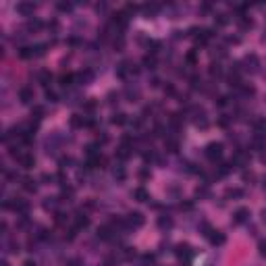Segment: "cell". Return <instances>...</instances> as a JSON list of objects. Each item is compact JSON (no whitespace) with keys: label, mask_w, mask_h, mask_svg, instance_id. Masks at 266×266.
<instances>
[{"label":"cell","mask_w":266,"mask_h":266,"mask_svg":"<svg viewBox=\"0 0 266 266\" xmlns=\"http://www.w3.org/2000/svg\"><path fill=\"white\" fill-rule=\"evenodd\" d=\"M19 164H21L23 168H29V166H34V156H29V154H23V156H19Z\"/></svg>","instance_id":"6da1fadb"},{"label":"cell","mask_w":266,"mask_h":266,"mask_svg":"<svg viewBox=\"0 0 266 266\" xmlns=\"http://www.w3.org/2000/svg\"><path fill=\"white\" fill-rule=\"evenodd\" d=\"M220 150H222V146H220V144H210V146H208V156H210V158L220 156Z\"/></svg>","instance_id":"7a4b0ae2"},{"label":"cell","mask_w":266,"mask_h":266,"mask_svg":"<svg viewBox=\"0 0 266 266\" xmlns=\"http://www.w3.org/2000/svg\"><path fill=\"white\" fill-rule=\"evenodd\" d=\"M23 189H27V191H35V181H34V179H23Z\"/></svg>","instance_id":"3957f363"},{"label":"cell","mask_w":266,"mask_h":266,"mask_svg":"<svg viewBox=\"0 0 266 266\" xmlns=\"http://www.w3.org/2000/svg\"><path fill=\"white\" fill-rule=\"evenodd\" d=\"M17 11L23 12V15H27V12L34 11V4H17Z\"/></svg>","instance_id":"277c9868"},{"label":"cell","mask_w":266,"mask_h":266,"mask_svg":"<svg viewBox=\"0 0 266 266\" xmlns=\"http://www.w3.org/2000/svg\"><path fill=\"white\" fill-rule=\"evenodd\" d=\"M19 98H21L23 102H29V100L34 98V94L29 92V90H21V92H19Z\"/></svg>","instance_id":"5b68a950"},{"label":"cell","mask_w":266,"mask_h":266,"mask_svg":"<svg viewBox=\"0 0 266 266\" xmlns=\"http://www.w3.org/2000/svg\"><path fill=\"white\" fill-rule=\"evenodd\" d=\"M131 222H135V225H141V222H144V218H141V214H139V212H135V214H131Z\"/></svg>","instance_id":"8992f818"},{"label":"cell","mask_w":266,"mask_h":266,"mask_svg":"<svg viewBox=\"0 0 266 266\" xmlns=\"http://www.w3.org/2000/svg\"><path fill=\"white\" fill-rule=\"evenodd\" d=\"M87 225H90V220L85 218V216H79V218H77V227H83V229H85Z\"/></svg>","instance_id":"52a82bcc"},{"label":"cell","mask_w":266,"mask_h":266,"mask_svg":"<svg viewBox=\"0 0 266 266\" xmlns=\"http://www.w3.org/2000/svg\"><path fill=\"white\" fill-rule=\"evenodd\" d=\"M235 216H237V220H243V218H245V216H247V210H245V208L237 210V212H235Z\"/></svg>","instance_id":"ba28073f"},{"label":"cell","mask_w":266,"mask_h":266,"mask_svg":"<svg viewBox=\"0 0 266 266\" xmlns=\"http://www.w3.org/2000/svg\"><path fill=\"white\" fill-rule=\"evenodd\" d=\"M135 196H137L139 200H141V202H144V200H146V197H148V193H146V191H144V189H135Z\"/></svg>","instance_id":"9c48e42d"},{"label":"cell","mask_w":266,"mask_h":266,"mask_svg":"<svg viewBox=\"0 0 266 266\" xmlns=\"http://www.w3.org/2000/svg\"><path fill=\"white\" fill-rule=\"evenodd\" d=\"M210 239H212V243H222V241H225V237H222V235H212Z\"/></svg>","instance_id":"30bf717a"},{"label":"cell","mask_w":266,"mask_h":266,"mask_svg":"<svg viewBox=\"0 0 266 266\" xmlns=\"http://www.w3.org/2000/svg\"><path fill=\"white\" fill-rule=\"evenodd\" d=\"M260 254L266 256V241H260Z\"/></svg>","instance_id":"8fae6325"},{"label":"cell","mask_w":266,"mask_h":266,"mask_svg":"<svg viewBox=\"0 0 266 266\" xmlns=\"http://www.w3.org/2000/svg\"><path fill=\"white\" fill-rule=\"evenodd\" d=\"M123 121H125V119H123V115H116L115 119H112V123H119V125H121Z\"/></svg>","instance_id":"7c38bea8"},{"label":"cell","mask_w":266,"mask_h":266,"mask_svg":"<svg viewBox=\"0 0 266 266\" xmlns=\"http://www.w3.org/2000/svg\"><path fill=\"white\" fill-rule=\"evenodd\" d=\"M23 266H35V264H34V262H25Z\"/></svg>","instance_id":"4fadbf2b"}]
</instances>
